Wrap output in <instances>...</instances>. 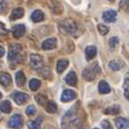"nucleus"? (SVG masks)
Masks as SVG:
<instances>
[{"mask_svg":"<svg viewBox=\"0 0 129 129\" xmlns=\"http://www.w3.org/2000/svg\"><path fill=\"white\" fill-rule=\"evenodd\" d=\"M118 44H119V38L118 37H111L110 39H109V47H110L111 50H113L115 47H117Z\"/></svg>","mask_w":129,"mask_h":129,"instance_id":"nucleus-27","label":"nucleus"},{"mask_svg":"<svg viewBox=\"0 0 129 129\" xmlns=\"http://www.w3.org/2000/svg\"><path fill=\"white\" fill-rule=\"evenodd\" d=\"M4 53H5V51H4V48H3L2 46H0V58H1V57L4 55Z\"/></svg>","mask_w":129,"mask_h":129,"instance_id":"nucleus-36","label":"nucleus"},{"mask_svg":"<svg viewBox=\"0 0 129 129\" xmlns=\"http://www.w3.org/2000/svg\"><path fill=\"white\" fill-rule=\"evenodd\" d=\"M57 46V39L56 38H49V39L44 40L42 43V48L45 50L54 49Z\"/></svg>","mask_w":129,"mask_h":129,"instance_id":"nucleus-9","label":"nucleus"},{"mask_svg":"<svg viewBox=\"0 0 129 129\" xmlns=\"http://www.w3.org/2000/svg\"><path fill=\"white\" fill-rule=\"evenodd\" d=\"M43 19H44L43 12H41L39 10H36L35 12H33V14H31V20L34 22H41Z\"/></svg>","mask_w":129,"mask_h":129,"instance_id":"nucleus-18","label":"nucleus"},{"mask_svg":"<svg viewBox=\"0 0 129 129\" xmlns=\"http://www.w3.org/2000/svg\"><path fill=\"white\" fill-rule=\"evenodd\" d=\"M76 96H77V94L75 93V91H73V90H70V89H66V90H64L61 94V101L64 103L70 102V101H73Z\"/></svg>","mask_w":129,"mask_h":129,"instance_id":"nucleus-8","label":"nucleus"},{"mask_svg":"<svg viewBox=\"0 0 129 129\" xmlns=\"http://www.w3.org/2000/svg\"><path fill=\"white\" fill-rule=\"evenodd\" d=\"M0 66H1V63H0Z\"/></svg>","mask_w":129,"mask_h":129,"instance_id":"nucleus-38","label":"nucleus"},{"mask_svg":"<svg viewBox=\"0 0 129 129\" xmlns=\"http://www.w3.org/2000/svg\"><path fill=\"white\" fill-rule=\"evenodd\" d=\"M124 94H125V98H126V99L129 101V90H128V89H125Z\"/></svg>","mask_w":129,"mask_h":129,"instance_id":"nucleus-35","label":"nucleus"},{"mask_svg":"<svg viewBox=\"0 0 129 129\" xmlns=\"http://www.w3.org/2000/svg\"><path fill=\"white\" fill-rule=\"evenodd\" d=\"M5 9H6V2L4 0H1V1H0V13L4 12Z\"/></svg>","mask_w":129,"mask_h":129,"instance_id":"nucleus-32","label":"nucleus"},{"mask_svg":"<svg viewBox=\"0 0 129 129\" xmlns=\"http://www.w3.org/2000/svg\"><path fill=\"white\" fill-rule=\"evenodd\" d=\"M12 110V105L10 101H3L0 103V111H2L4 113H10Z\"/></svg>","mask_w":129,"mask_h":129,"instance_id":"nucleus-19","label":"nucleus"},{"mask_svg":"<svg viewBox=\"0 0 129 129\" xmlns=\"http://www.w3.org/2000/svg\"><path fill=\"white\" fill-rule=\"evenodd\" d=\"M120 111H121L120 106L119 105H113V106H110V107L106 108L104 110V113H106V114H112L113 115V114L120 113Z\"/></svg>","mask_w":129,"mask_h":129,"instance_id":"nucleus-21","label":"nucleus"},{"mask_svg":"<svg viewBox=\"0 0 129 129\" xmlns=\"http://www.w3.org/2000/svg\"><path fill=\"white\" fill-rule=\"evenodd\" d=\"M41 121H42L41 118H38L35 121L28 122V124H27L28 129H41V125H40L41 124Z\"/></svg>","mask_w":129,"mask_h":129,"instance_id":"nucleus-22","label":"nucleus"},{"mask_svg":"<svg viewBox=\"0 0 129 129\" xmlns=\"http://www.w3.org/2000/svg\"><path fill=\"white\" fill-rule=\"evenodd\" d=\"M115 126L118 129H127L129 127V122L124 118H118L115 119Z\"/></svg>","mask_w":129,"mask_h":129,"instance_id":"nucleus-12","label":"nucleus"},{"mask_svg":"<svg viewBox=\"0 0 129 129\" xmlns=\"http://www.w3.org/2000/svg\"><path fill=\"white\" fill-rule=\"evenodd\" d=\"M99 92L103 93V94L110 92V87H109L108 83L106 81H104V80L100 81V83H99Z\"/></svg>","mask_w":129,"mask_h":129,"instance_id":"nucleus-16","label":"nucleus"},{"mask_svg":"<svg viewBox=\"0 0 129 129\" xmlns=\"http://www.w3.org/2000/svg\"><path fill=\"white\" fill-rule=\"evenodd\" d=\"M77 23L73 19H65L59 24V29L61 33L67 34V35H74L77 31Z\"/></svg>","mask_w":129,"mask_h":129,"instance_id":"nucleus-2","label":"nucleus"},{"mask_svg":"<svg viewBox=\"0 0 129 129\" xmlns=\"http://www.w3.org/2000/svg\"><path fill=\"white\" fill-rule=\"evenodd\" d=\"M96 55V48L95 46H87L85 48V56L87 60H91Z\"/></svg>","mask_w":129,"mask_h":129,"instance_id":"nucleus-15","label":"nucleus"},{"mask_svg":"<svg viewBox=\"0 0 129 129\" xmlns=\"http://www.w3.org/2000/svg\"><path fill=\"white\" fill-rule=\"evenodd\" d=\"M100 72H101V69L98 66V64L94 63L83 70L82 76H83V78H84V80H86V81H93L95 79L96 75L100 74Z\"/></svg>","mask_w":129,"mask_h":129,"instance_id":"nucleus-3","label":"nucleus"},{"mask_svg":"<svg viewBox=\"0 0 129 129\" xmlns=\"http://www.w3.org/2000/svg\"><path fill=\"white\" fill-rule=\"evenodd\" d=\"M9 60L12 62H22L24 60V55L22 53V46L20 44H11L9 51Z\"/></svg>","mask_w":129,"mask_h":129,"instance_id":"nucleus-1","label":"nucleus"},{"mask_svg":"<svg viewBox=\"0 0 129 129\" xmlns=\"http://www.w3.org/2000/svg\"><path fill=\"white\" fill-rule=\"evenodd\" d=\"M98 30H99V33H100L102 36H105V35L108 34L109 28L106 26V25H104V24H99V25H98Z\"/></svg>","mask_w":129,"mask_h":129,"instance_id":"nucleus-28","label":"nucleus"},{"mask_svg":"<svg viewBox=\"0 0 129 129\" xmlns=\"http://www.w3.org/2000/svg\"><path fill=\"white\" fill-rule=\"evenodd\" d=\"M109 67H110L112 70L117 72V70H120L122 67H123V63L120 62V61H117V60H112L109 62Z\"/></svg>","mask_w":129,"mask_h":129,"instance_id":"nucleus-23","label":"nucleus"},{"mask_svg":"<svg viewBox=\"0 0 129 129\" xmlns=\"http://www.w3.org/2000/svg\"><path fill=\"white\" fill-rule=\"evenodd\" d=\"M120 6L123 11L129 13V0H123V1H121Z\"/></svg>","mask_w":129,"mask_h":129,"instance_id":"nucleus-29","label":"nucleus"},{"mask_svg":"<svg viewBox=\"0 0 129 129\" xmlns=\"http://www.w3.org/2000/svg\"><path fill=\"white\" fill-rule=\"evenodd\" d=\"M1 98H2V93H1V92H0V99H1Z\"/></svg>","mask_w":129,"mask_h":129,"instance_id":"nucleus-37","label":"nucleus"},{"mask_svg":"<svg viewBox=\"0 0 129 129\" xmlns=\"http://www.w3.org/2000/svg\"><path fill=\"white\" fill-rule=\"evenodd\" d=\"M45 109H46V111L49 112V113H55L57 111V105H56V103L53 102V101L47 102V104L45 105Z\"/></svg>","mask_w":129,"mask_h":129,"instance_id":"nucleus-24","label":"nucleus"},{"mask_svg":"<svg viewBox=\"0 0 129 129\" xmlns=\"http://www.w3.org/2000/svg\"><path fill=\"white\" fill-rule=\"evenodd\" d=\"M25 33V26L23 24H17L16 26H14L13 28V35L15 38H20L24 35Z\"/></svg>","mask_w":129,"mask_h":129,"instance_id":"nucleus-11","label":"nucleus"},{"mask_svg":"<svg viewBox=\"0 0 129 129\" xmlns=\"http://www.w3.org/2000/svg\"><path fill=\"white\" fill-rule=\"evenodd\" d=\"M6 34V29L4 27V25L0 22V35H5Z\"/></svg>","mask_w":129,"mask_h":129,"instance_id":"nucleus-34","label":"nucleus"},{"mask_svg":"<svg viewBox=\"0 0 129 129\" xmlns=\"http://www.w3.org/2000/svg\"><path fill=\"white\" fill-rule=\"evenodd\" d=\"M40 85H41V82L39 81V80H37V79H31L30 81H29V88H30V90H37L38 88L40 87Z\"/></svg>","mask_w":129,"mask_h":129,"instance_id":"nucleus-25","label":"nucleus"},{"mask_svg":"<svg viewBox=\"0 0 129 129\" xmlns=\"http://www.w3.org/2000/svg\"><path fill=\"white\" fill-rule=\"evenodd\" d=\"M22 125H23V119L20 114H14L8 122V126L13 129H19L22 127Z\"/></svg>","mask_w":129,"mask_h":129,"instance_id":"nucleus-4","label":"nucleus"},{"mask_svg":"<svg viewBox=\"0 0 129 129\" xmlns=\"http://www.w3.org/2000/svg\"><path fill=\"white\" fill-rule=\"evenodd\" d=\"M24 15V10L21 8H17L12 12L11 14V20H17V19L22 18Z\"/></svg>","mask_w":129,"mask_h":129,"instance_id":"nucleus-14","label":"nucleus"},{"mask_svg":"<svg viewBox=\"0 0 129 129\" xmlns=\"http://www.w3.org/2000/svg\"><path fill=\"white\" fill-rule=\"evenodd\" d=\"M103 20L108 23H112L117 20V12L113 10H108L103 13Z\"/></svg>","mask_w":129,"mask_h":129,"instance_id":"nucleus-7","label":"nucleus"},{"mask_svg":"<svg viewBox=\"0 0 129 129\" xmlns=\"http://www.w3.org/2000/svg\"><path fill=\"white\" fill-rule=\"evenodd\" d=\"M67 66H68V61L67 60H65V59L59 60L57 62V72H58V74H62L64 70L66 69Z\"/></svg>","mask_w":129,"mask_h":129,"instance_id":"nucleus-17","label":"nucleus"},{"mask_svg":"<svg viewBox=\"0 0 129 129\" xmlns=\"http://www.w3.org/2000/svg\"><path fill=\"white\" fill-rule=\"evenodd\" d=\"M16 83H17V85L18 86H23L25 84V76L23 74V72H18L16 73Z\"/></svg>","mask_w":129,"mask_h":129,"instance_id":"nucleus-20","label":"nucleus"},{"mask_svg":"<svg viewBox=\"0 0 129 129\" xmlns=\"http://www.w3.org/2000/svg\"><path fill=\"white\" fill-rule=\"evenodd\" d=\"M101 126H102V128H103V129H112V127H111V124L109 123L108 121H106V120L102 121Z\"/></svg>","mask_w":129,"mask_h":129,"instance_id":"nucleus-31","label":"nucleus"},{"mask_svg":"<svg viewBox=\"0 0 129 129\" xmlns=\"http://www.w3.org/2000/svg\"><path fill=\"white\" fill-rule=\"evenodd\" d=\"M65 82L66 84L70 85V86H75L77 85V82H78V78H77V75L75 72H69L67 74V76L65 77Z\"/></svg>","mask_w":129,"mask_h":129,"instance_id":"nucleus-10","label":"nucleus"},{"mask_svg":"<svg viewBox=\"0 0 129 129\" xmlns=\"http://www.w3.org/2000/svg\"><path fill=\"white\" fill-rule=\"evenodd\" d=\"M13 99H14V101L18 105H22L25 102L28 101L29 96L27 93H24V92H15L13 94Z\"/></svg>","mask_w":129,"mask_h":129,"instance_id":"nucleus-6","label":"nucleus"},{"mask_svg":"<svg viewBox=\"0 0 129 129\" xmlns=\"http://www.w3.org/2000/svg\"><path fill=\"white\" fill-rule=\"evenodd\" d=\"M43 66V59L39 55H31L30 56V67L34 69H39Z\"/></svg>","mask_w":129,"mask_h":129,"instance_id":"nucleus-5","label":"nucleus"},{"mask_svg":"<svg viewBox=\"0 0 129 129\" xmlns=\"http://www.w3.org/2000/svg\"><path fill=\"white\" fill-rule=\"evenodd\" d=\"M124 87L126 88V89H128V87H129V73L127 74V76L125 77V83H124Z\"/></svg>","mask_w":129,"mask_h":129,"instance_id":"nucleus-33","label":"nucleus"},{"mask_svg":"<svg viewBox=\"0 0 129 129\" xmlns=\"http://www.w3.org/2000/svg\"><path fill=\"white\" fill-rule=\"evenodd\" d=\"M94 129H98V128H94Z\"/></svg>","mask_w":129,"mask_h":129,"instance_id":"nucleus-39","label":"nucleus"},{"mask_svg":"<svg viewBox=\"0 0 129 129\" xmlns=\"http://www.w3.org/2000/svg\"><path fill=\"white\" fill-rule=\"evenodd\" d=\"M25 112H26V114L29 115V117H30V115H34V114L36 113V107L33 106V105H29V106L26 108Z\"/></svg>","mask_w":129,"mask_h":129,"instance_id":"nucleus-30","label":"nucleus"},{"mask_svg":"<svg viewBox=\"0 0 129 129\" xmlns=\"http://www.w3.org/2000/svg\"><path fill=\"white\" fill-rule=\"evenodd\" d=\"M36 101H37V103L39 105H42V106H45L47 104V99H46V96L45 95H43V94H37L36 95Z\"/></svg>","mask_w":129,"mask_h":129,"instance_id":"nucleus-26","label":"nucleus"},{"mask_svg":"<svg viewBox=\"0 0 129 129\" xmlns=\"http://www.w3.org/2000/svg\"><path fill=\"white\" fill-rule=\"evenodd\" d=\"M12 83V78L9 74L6 73H2L0 74V84L3 86H9Z\"/></svg>","mask_w":129,"mask_h":129,"instance_id":"nucleus-13","label":"nucleus"}]
</instances>
